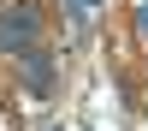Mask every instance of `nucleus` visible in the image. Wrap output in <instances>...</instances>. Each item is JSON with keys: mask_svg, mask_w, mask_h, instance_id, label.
I'll return each instance as SVG.
<instances>
[{"mask_svg": "<svg viewBox=\"0 0 148 131\" xmlns=\"http://www.w3.org/2000/svg\"><path fill=\"white\" fill-rule=\"evenodd\" d=\"M18 66H24V83H30L36 95H47V89H53V60H47L42 48H30V54H24Z\"/></svg>", "mask_w": 148, "mask_h": 131, "instance_id": "nucleus-2", "label": "nucleus"}, {"mask_svg": "<svg viewBox=\"0 0 148 131\" xmlns=\"http://www.w3.org/2000/svg\"><path fill=\"white\" fill-rule=\"evenodd\" d=\"M136 30H142V36H148V6H142V12H136Z\"/></svg>", "mask_w": 148, "mask_h": 131, "instance_id": "nucleus-3", "label": "nucleus"}, {"mask_svg": "<svg viewBox=\"0 0 148 131\" xmlns=\"http://www.w3.org/2000/svg\"><path fill=\"white\" fill-rule=\"evenodd\" d=\"M36 24H42L36 6H6V12H0V48H24L36 36Z\"/></svg>", "mask_w": 148, "mask_h": 131, "instance_id": "nucleus-1", "label": "nucleus"}]
</instances>
